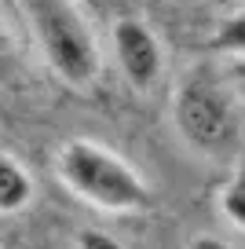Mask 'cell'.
I'll list each match as a JSON object with an SVG mask.
<instances>
[{"instance_id": "2", "label": "cell", "mask_w": 245, "mask_h": 249, "mask_svg": "<svg viewBox=\"0 0 245 249\" xmlns=\"http://www.w3.org/2000/svg\"><path fill=\"white\" fill-rule=\"evenodd\" d=\"M48 70L73 92H92L103 77V48L81 0H18Z\"/></svg>"}, {"instance_id": "7", "label": "cell", "mask_w": 245, "mask_h": 249, "mask_svg": "<svg viewBox=\"0 0 245 249\" xmlns=\"http://www.w3.org/2000/svg\"><path fill=\"white\" fill-rule=\"evenodd\" d=\"M209 48L220 55H234V59H245V8L234 11L230 18H223L220 30L212 33Z\"/></svg>"}, {"instance_id": "3", "label": "cell", "mask_w": 245, "mask_h": 249, "mask_svg": "<svg viewBox=\"0 0 245 249\" xmlns=\"http://www.w3.org/2000/svg\"><path fill=\"white\" fill-rule=\"evenodd\" d=\"M172 124L179 140L201 158H227L242 140V110L223 81L194 73L172 95Z\"/></svg>"}, {"instance_id": "11", "label": "cell", "mask_w": 245, "mask_h": 249, "mask_svg": "<svg viewBox=\"0 0 245 249\" xmlns=\"http://www.w3.org/2000/svg\"><path fill=\"white\" fill-rule=\"evenodd\" d=\"M81 4H85V8H88V4H95V0H81Z\"/></svg>"}, {"instance_id": "5", "label": "cell", "mask_w": 245, "mask_h": 249, "mask_svg": "<svg viewBox=\"0 0 245 249\" xmlns=\"http://www.w3.org/2000/svg\"><path fill=\"white\" fill-rule=\"evenodd\" d=\"M33 195H37V187L26 165L11 158L8 150H0V216H15V213L30 209Z\"/></svg>"}, {"instance_id": "1", "label": "cell", "mask_w": 245, "mask_h": 249, "mask_svg": "<svg viewBox=\"0 0 245 249\" xmlns=\"http://www.w3.org/2000/svg\"><path fill=\"white\" fill-rule=\"evenodd\" d=\"M55 176L70 195L110 216H143L154 205V191L143 172L95 140H66L55 150Z\"/></svg>"}, {"instance_id": "9", "label": "cell", "mask_w": 245, "mask_h": 249, "mask_svg": "<svg viewBox=\"0 0 245 249\" xmlns=\"http://www.w3.org/2000/svg\"><path fill=\"white\" fill-rule=\"evenodd\" d=\"M77 249H124V246L99 227H85V231H77Z\"/></svg>"}, {"instance_id": "6", "label": "cell", "mask_w": 245, "mask_h": 249, "mask_svg": "<svg viewBox=\"0 0 245 249\" xmlns=\"http://www.w3.org/2000/svg\"><path fill=\"white\" fill-rule=\"evenodd\" d=\"M220 209H223V216H227L238 231H245V150H242V158H238L230 179L220 191Z\"/></svg>"}, {"instance_id": "8", "label": "cell", "mask_w": 245, "mask_h": 249, "mask_svg": "<svg viewBox=\"0 0 245 249\" xmlns=\"http://www.w3.org/2000/svg\"><path fill=\"white\" fill-rule=\"evenodd\" d=\"M15 62H18V48H15V40H11V30L4 26V18H0V85L11 81Z\"/></svg>"}, {"instance_id": "4", "label": "cell", "mask_w": 245, "mask_h": 249, "mask_svg": "<svg viewBox=\"0 0 245 249\" xmlns=\"http://www.w3.org/2000/svg\"><path fill=\"white\" fill-rule=\"evenodd\" d=\"M110 48H114V62L121 77L128 81L136 92H150L165 73V48H161L158 33L150 22L136 15H121L110 26Z\"/></svg>"}, {"instance_id": "10", "label": "cell", "mask_w": 245, "mask_h": 249, "mask_svg": "<svg viewBox=\"0 0 245 249\" xmlns=\"http://www.w3.org/2000/svg\"><path fill=\"white\" fill-rule=\"evenodd\" d=\"M191 249H230L223 238H216V234H198V238L191 242Z\"/></svg>"}]
</instances>
